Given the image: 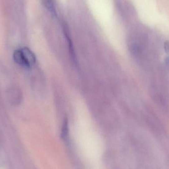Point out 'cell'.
<instances>
[{"label":"cell","instance_id":"cell-2","mask_svg":"<svg viewBox=\"0 0 169 169\" xmlns=\"http://www.w3.org/2000/svg\"><path fill=\"white\" fill-rule=\"evenodd\" d=\"M67 134V123H65L63 128V132H62V137L63 138L66 137Z\"/></svg>","mask_w":169,"mask_h":169},{"label":"cell","instance_id":"cell-3","mask_svg":"<svg viewBox=\"0 0 169 169\" xmlns=\"http://www.w3.org/2000/svg\"><path fill=\"white\" fill-rule=\"evenodd\" d=\"M164 49L167 54L169 53V42L167 41L164 44Z\"/></svg>","mask_w":169,"mask_h":169},{"label":"cell","instance_id":"cell-1","mask_svg":"<svg viewBox=\"0 0 169 169\" xmlns=\"http://www.w3.org/2000/svg\"><path fill=\"white\" fill-rule=\"evenodd\" d=\"M13 59L17 64L30 68L36 62V58L31 50L27 48L17 49L13 54Z\"/></svg>","mask_w":169,"mask_h":169}]
</instances>
